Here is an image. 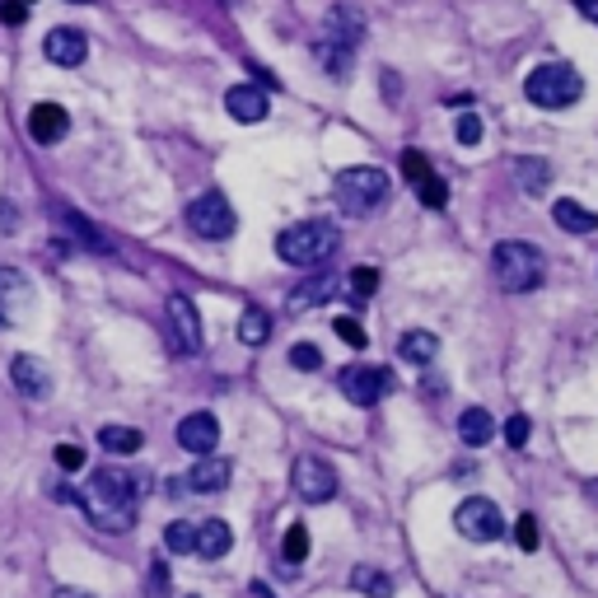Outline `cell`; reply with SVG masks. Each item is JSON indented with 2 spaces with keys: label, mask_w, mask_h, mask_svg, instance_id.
<instances>
[{
  "label": "cell",
  "mask_w": 598,
  "mask_h": 598,
  "mask_svg": "<svg viewBox=\"0 0 598 598\" xmlns=\"http://www.w3.org/2000/svg\"><path fill=\"white\" fill-rule=\"evenodd\" d=\"M75 500L85 505L94 529H103V533H127L136 524V482L117 467H99L89 491L75 496Z\"/></svg>",
  "instance_id": "obj_1"
},
{
  "label": "cell",
  "mask_w": 598,
  "mask_h": 598,
  "mask_svg": "<svg viewBox=\"0 0 598 598\" xmlns=\"http://www.w3.org/2000/svg\"><path fill=\"white\" fill-rule=\"evenodd\" d=\"M491 271L505 295H529L547 276V253L538 244H524V238H505L491 248Z\"/></svg>",
  "instance_id": "obj_2"
},
{
  "label": "cell",
  "mask_w": 598,
  "mask_h": 598,
  "mask_svg": "<svg viewBox=\"0 0 598 598\" xmlns=\"http://www.w3.org/2000/svg\"><path fill=\"white\" fill-rule=\"evenodd\" d=\"M580 94H584V79L566 61H547L524 75V99L538 108H571V103H580Z\"/></svg>",
  "instance_id": "obj_3"
},
{
  "label": "cell",
  "mask_w": 598,
  "mask_h": 598,
  "mask_svg": "<svg viewBox=\"0 0 598 598\" xmlns=\"http://www.w3.org/2000/svg\"><path fill=\"white\" fill-rule=\"evenodd\" d=\"M332 248H337V229L323 220H304L276 234V257L290 267H318L323 257H332Z\"/></svg>",
  "instance_id": "obj_4"
},
{
  "label": "cell",
  "mask_w": 598,
  "mask_h": 598,
  "mask_svg": "<svg viewBox=\"0 0 598 598\" xmlns=\"http://www.w3.org/2000/svg\"><path fill=\"white\" fill-rule=\"evenodd\" d=\"M388 192H393V183H388V173L374 169V164H355V169H341V173H337V206L351 211V215L379 211V206L388 202Z\"/></svg>",
  "instance_id": "obj_5"
},
{
  "label": "cell",
  "mask_w": 598,
  "mask_h": 598,
  "mask_svg": "<svg viewBox=\"0 0 598 598\" xmlns=\"http://www.w3.org/2000/svg\"><path fill=\"white\" fill-rule=\"evenodd\" d=\"M454 529L467 538V542H496L505 538V514L496 500L487 496H467L458 509H454Z\"/></svg>",
  "instance_id": "obj_6"
},
{
  "label": "cell",
  "mask_w": 598,
  "mask_h": 598,
  "mask_svg": "<svg viewBox=\"0 0 598 598\" xmlns=\"http://www.w3.org/2000/svg\"><path fill=\"white\" fill-rule=\"evenodd\" d=\"M187 225H192V234H202V238H229L238 229V215L225 202V192L211 187V192H202V196H192V202H187Z\"/></svg>",
  "instance_id": "obj_7"
},
{
  "label": "cell",
  "mask_w": 598,
  "mask_h": 598,
  "mask_svg": "<svg viewBox=\"0 0 598 598\" xmlns=\"http://www.w3.org/2000/svg\"><path fill=\"white\" fill-rule=\"evenodd\" d=\"M290 482H295V496L309 500V505H328V500L337 496V487H341V482H337V467H332L328 458H318V454L295 458Z\"/></svg>",
  "instance_id": "obj_8"
},
{
  "label": "cell",
  "mask_w": 598,
  "mask_h": 598,
  "mask_svg": "<svg viewBox=\"0 0 598 598\" xmlns=\"http://www.w3.org/2000/svg\"><path fill=\"white\" fill-rule=\"evenodd\" d=\"M337 388L351 397L355 407H374L379 397L393 388V374L383 365H346V370H337Z\"/></svg>",
  "instance_id": "obj_9"
},
{
  "label": "cell",
  "mask_w": 598,
  "mask_h": 598,
  "mask_svg": "<svg viewBox=\"0 0 598 598\" xmlns=\"http://www.w3.org/2000/svg\"><path fill=\"white\" fill-rule=\"evenodd\" d=\"M164 313H169L173 351H178V355H196V351H202V313H196V304H192L187 295H169Z\"/></svg>",
  "instance_id": "obj_10"
},
{
  "label": "cell",
  "mask_w": 598,
  "mask_h": 598,
  "mask_svg": "<svg viewBox=\"0 0 598 598\" xmlns=\"http://www.w3.org/2000/svg\"><path fill=\"white\" fill-rule=\"evenodd\" d=\"M403 173H407V183L416 187V196L430 206V211H440L445 202H449V187H445V178L430 169V159L421 154V150H403Z\"/></svg>",
  "instance_id": "obj_11"
},
{
  "label": "cell",
  "mask_w": 598,
  "mask_h": 598,
  "mask_svg": "<svg viewBox=\"0 0 598 598\" xmlns=\"http://www.w3.org/2000/svg\"><path fill=\"white\" fill-rule=\"evenodd\" d=\"M28 299H33L28 276L15 271V267H0V328H15L28 313Z\"/></svg>",
  "instance_id": "obj_12"
},
{
  "label": "cell",
  "mask_w": 598,
  "mask_h": 598,
  "mask_svg": "<svg viewBox=\"0 0 598 598\" xmlns=\"http://www.w3.org/2000/svg\"><path fill=\"white\" fill-rule=\"evenodd\" d=\"M10 383L19 397H28V403H43V397L52 393V370L37 361V355H15L10 361Z\"/></svg>",
  "instance_id": "obj_13"
},
{
  "label": "cell",
  "mask_w": 598,
  "mask_h": 598,
  "mask_svg": "<svg viewBox=\"0 0 598 598\" xmlns=\"http://www.w3.org/2000/svg\"><path fill=\"white\" fill-rule=\"evenodd\" d=\"M178 445L187 449V454H211L215 445H220V421L211 416V412H187L183 421H178Z\"/></svg>",
  "instance_id": "obj_14"
},
{
  "label": "cell",
  "mask_w": 598,
  "mask_h": 598,
  "mask_svg": "<svg viewBox=\"0 0 598 598\" xmlns=\"http://www.w3.org/2000/svg\"><path fill=\"white\" fill-rule=\"evenodd\" d=\"M225 112L234 117V122L253 127V122H262V117L271 112V99H267L257 85H234V89L225 94Z\"/></svg>",
  "instance_id": "obj_15"
},
{
  "label": "cell",
  "mask_w": 598,
  "mask_h": 598,
  "mask_svg": "<svg viewBox=\"0 0 598 598\" xmlns=\"http://www.w3.org/2000/svg\"><path fill=\"white\" fill-rule=\"evenodd\" d=\"M66 131H70V112H66L61 103H37V108L28 112V136H33L37 145H57Z\"/></svg>",
  "instance_id": "obj_16"
},
{
  "label": "cell",
  "mask_w": 598,
  "mask_h": 598,
  "mask_svg": "<svg viewBox=\"0 0 598 598\" xmlns=\"http://www.w3.org/2000/svg\"><path fill=\"white\" fill-rule=\"evenodd\" d=\"M43 52H47V61H57V66H85L89 37L79 33V28H52L47 43H43Z\"/></svg>",
  "instance_id": "obj_17"
},
{
  "label": "cell",
  "mask_w": 598,
  "mask_h": 598,
  "mask_svg": "<svg viewBox=\"0 0 598 598\" xmlns=\"http://www.w3.org/2000/svg\"><path fill=\"white\" fill-rule=\"evenodd\" d=\"M229 477H234V463H229V458H220V454H202V458H196V467L187 472V487H192V491H202V496H215V491L229 487Z\"/></svg>",
  "instance_id": "obj_18"
},
{
  "label": "cell",
  "mask_w": 598,
  "mask_h": 598,
  "mask_svg": "<svg viewBox=\"0 0 598 598\" xmlns=\"http://www.w3.org/2000/svg\"><path fill=\"white\" fill-rule=\"evenodd\" d=\"M234 547V533L225 519H202L196 524V538H192V551L202 556V561H220V556Z\"/></svg>",
  "instance_id": "obj_19"
},
{
  "label": "cell",
  "mask_w": 598,
  "mask_h": 598,
  "mask_svg": "<svg viewBox=\"0 0 598 598\" xmlns=\"http://www.w3.org/2000/svg\"><path fill=\"white\" fill-rule=\"evenodd\" d=\"M491 435H496V416H491L487 407H467V412L458 416V440H463V445L487 449V445H491Z\"/></svg>",
  "instance_id": "obj_20"
},
{
  "label": "cell",
  "mask_w": 598,
  "mask_h": 598,
  "mask_svg": "<svg viewBox=\"0 0 598 598\" xmlns=\"http://www.w3.org/2000/svg\"><path fill=\"white\" fill-rule=\"evenodd\" d=\"M551 220L561 225L566 234H593L598 229V215L589 211V206H580V202H571V196H561V202L551 206Z\"/></svg>",
  "instance_id": "obj_21"
},
{
  "label": "cell",
  "mask_w": 598,
  "mask_h": 598,
  "mask_svg": "<svg viewBox=\"0 0 598 598\" xmlns=\"http://www.w3.org/2000/svg\"><path fill=\"white\" fill-rule=\"evenodd\" d=\"M337 295V276H313V281H299L295 290H290V309L299 313V309H313V304H323V299H332Z\"/></svg>",
  "instance_id": "obj_22"
},
{
  "label": "cell",
  "mask_w": 598,
  "mask_h": 598,
  "mask_svg": "<svg viewBox=\"0 0 598 598\" xmlns=\"http://www.w3.org/2000/svg\"><path fill=\"white\" fill-rule=\"evenodd\" d=\"M397 355H403V361H412V365H430L435 355H440V337L425 332V328H416V332H407L403 341H397Z\"/></svg>",
  "instance_id": "obj_23"
},
{
  "label": "cell",
  "mask_w": 598,
  "mask_h": 598,
  "mask_svg": "<svg viewBox=\"0 0 598 598\" xmlns=\"http://www.w3.org/2000/svg\"><path fill=\"white\" fill-rule=\"evenodd\" d=\"M57 220H61V225H66V229L79 238V244H85V248H94V253H112V244H108V238H103V234H99V229H94L85 215H75L70 206H61V211H57Z\"/></svg>",
  "instance_id": "obj_24"
},
{
  "label": "cell",
  "mask_w": 598,
  "mask_h": 598,
  "mask_svg": "<svg viewBox=\"0 0 598 598\" xmlns=\"http://www.w3.org/2000/svg\"><path fill=\"white\" fill-rule=\"evenodd\" d=\"M99 445L108 454H136V449H145V435L136 425H103L99 430Z\"/></svg>",
  "instance_id": "obj_25"
},
{
  "label": "cell",
  "mask_w": 598,
  "mask_h": 598,
  "mask_svg": "<svg viewBox=\"0 0 598 598\" xmlns=\"http://www.w3.org/2000/svg\"><path fill=\"white\" fill-rule=\"evenodd\" d=\"M514 173H519L529 196H542L551 187V164H547V159H514Z\"/></svg>",
  "instance_id": "obj_26"
},
{
  "label": "cell",
  "mask_w": 598,
  "mask_h": 598,
  "mask_svg": "<svg viewBox=\"0 0 598 598\" xmlns=\"http://www.w3.org/2000/svg\"><path fill=\"white\" fill-rule=\"evenodd\" d=\"M271 337V313L267 309H244V318H238V341H244V346H262Z\"/></svg>",
  "instance_id": "obj_27"
},
{
  "label": "cell",
  "mask_w": 598,
  "mask_h": 598,
  "mask_svg": "<svg viewBox=\"0 0 598 598\" xmlns=\"http://www.w3.org/2000/svg\"><path fill=\"white\" fill-rule=\"evenodd\" d=\"M351 584L361 589L365 598H393V575H388V571H374V566H355V571H351Z\"/></svg>",
  "instance_id": "obj_28"
},
{
  "label": "cell",
  "mask_w": 598,
  "mask_h": 598,
  "mask_svg": "<svg viewBox=\"0 0 598 598\" xmlns=\"http://www.w3.org/2000/svg\"><path fill=\"white\" fill-rule=\"evenodd\" d=\"M281 556H286V566H290V571H295V566L304 561V556H309V529H304V524H290V529H286Z\"/></svg>",
  "instance_id": "obj_29"
},
{
  "label": "cell",
  "mask_w": 598,
  "mask_h": 598,
  "mask_svg": "<svg viewBox=\"0 0 598 598\" xmlns=\"http://www.w3.org/2000/svg\"><path fill=\"white\" fill-rule=\"evenodd\" d=\"M346 286H351V295H355V299L365 304V299H374V290H379V271H374V267H355Z\"/></svg>",
  "instance_id": "obj_30"
},
{
  "label": "cell",
  "mask_w": 598,
  "mask_h": 598,
  "mask_svg": "<svg viewBox=\"0 0 598 598\" xmlns=\"http://www.w3.org/2000/svg\"><path fill=\"white\" fill-rule=\"evenodd\" d=\"M529 435H533V421H529L524 412H514V416L505 421V445H509V449H524Z\"/></svg>",
  "instance_id": "obj_31"
},
{
  "label": "cell",
  "mask_w": 598,
  "mask_h": 598,
  "mask_svg": "<svg viewBox=\"0 0 598 598\" xmlns=\"http://www.w3.org/2000/svg\"><path fill=\"white\" fill-rule=\"evenodd\" d=\"M290 365L295 370H323V351H318L313 341H295L290 346Z\"/></svg>",
  "instance_id": "obj_32"
},
{
  "label": "cell",
  "mask_w": 598,
  "mask_h": 598,
  "mask_svg": "<svg viewBox=\"0 0 598 598\" xmlns=\"http://www.w3.org/2000/svg\"><path fill=\"white\" fill-rule=\"evenodd\" d=\"M509 533H514V542H519L524 551H538V519H533V514H519Z\"/></svg>",
  "instance_id": "obj_33"
},
{
  "label": "cell",
  "mask_w": 598,
  "mask_h": 598,
  "mask_svg": "<svg viewBox=\"0 0 598 598\" xmlns=\"http://www.w3.org/2000/svg\"><path fill=\"white\" fill-rule=\"evenodd\" d=\"M192 538H196V524H169L164 529V547L169 551H192Z\"/></svg>",
  "instance_id": "obj_34"
},
{
  "label": "cell",
  "mask_w": 598,
  "mask_h": 598,
  "mask_svg": "<svg viewBox=\"0 0 598 598\" xmlns=\"http://www.w3.org/2000/svg\"><path fill=\"white\" fill-rule=\"evenodd\" d=\"M477 141H482V117L463 112V117H458V145H477Z\"/></svg>",
  "instance_id": "obj_35"
},
{
  "label": "cell",
  "mask_w": 598,
  "mask_h": 598,
  "mask_svg": "<svg viewBox=\"0 0 598 598\" xmlns=\"http://www.w3.org/2000/svg\"><path fill=\"white\" fill-rule=\"evenodd\" d=\"M337 337L346 341V346H355V351H361L370 337H365V328L361 323H355V318H337Z\"/></svg>",
  "instance_id": "obj_36"
},
{
  "label": "cell",
  "mask_w": 598,
  "mask_h": 598,
  "mask_svg": "<svg viewBox=\"0 0 598 598\" xmlns=\"http://www.w3.org/2000/svg\"><path fill=\"white\" fill-rule=\"evenodd\" d=\"M57 467L61 472H79V467H85V449H79V445H57Z\"/></svg>",
  "instance_id": "obj_37"
},
{
  "label": "cell",
  "mask_w": 598,
  "mask_h": 598,
  "mask_svg": "<svg viewBox=\"0 0 598 598\" xmlns=\"http://www.w3.org/2000/svg\"><path fill=\"white\" fill-rule=\"evenodd\" d=\"M150 598H169V566L164 561L150 566Z\"/></svg>",
  "instance_id": "obj_38"
},
{
  "label": "cell",
  "mask_w": 598,
  "mask_h": 598,
  "mask_svg": "<svg viewBox=\"0 0 598 598\" xmlns=\"http://www.w3.org/2000/svg\"><path fill=\"white\" fill-rule=\"evenodd\" d=\"M0 19H5L10 28H19L28 19V5H24V0H0Z\"/></svg>",
  "instance_id": "obj_39"
},
{
  "label": "cell",
  "mask_w": 598,
  "mask_h": 598,
  "mask_svg": "<svg viewBox=\"0 0 598 598\" xmlns=\"http://www.w3.org/2000/svg\"><path fill=\"white\" fill-rule=\"evenodd\" d=\"M575 5H580V15H584V19H593V24H598V0H575Z\"/></svg>",
  "instance_id": "obj_40"
},
{
  "label": "cell",
  "mask_w": 598,
  "mask_h": 598,
  "mask_svg": "<svg viewBox=\"0 0 598 598\" xmlns=\"http://www.w3.org/2000/svg\"><path fill=\"white\" fill-rule=\"evenodd\" d=\"M0 229L15 234V211H10V206H0Z\"/></svg>",
  "instance_id": "obj_41"
},
{
  "label": "cell",
  "mask_w": 598,
  "mask_h": 598,
  "mask_svg": "<svg viewBox=\"0 0 598 598\" xmlns=\"http://www.w3.org/2000/svg\"><path fill=\"white\" fill-rule=\"evenodd\" d=\"M57 598H94V593H85V589H57Z\"/></svg>",
  "instance_id": "obj_42"
},
{
  "label": "cell",
  "mask_w": 598,
  "mask_h": 598,
  "mask_svg": "<svg viewBox=\"0 0 598 598\" xmlns=\"http://www.w3.org/2000/svg\"><path fill=\"white\" fill-rule=\"evenodd\" d=\"M70 5H89V0H70Z\"/></svg>",
  "instance_id": "obj_43"
},
{
  "label": "cell",
  "mask_w": 598,
  "mask_h": 598,
  "mask_svg": "<svg viewBox=\"0 0 598 598\" xmlns=\"http://www.w3.org/2000/svg\"><path fill=\"white\" fill-rule=\"evenodd\" d=\"M24 5H28V0H24Z\"/></svg>",
  "instance_id": "obj_44"
}]
</instances>
